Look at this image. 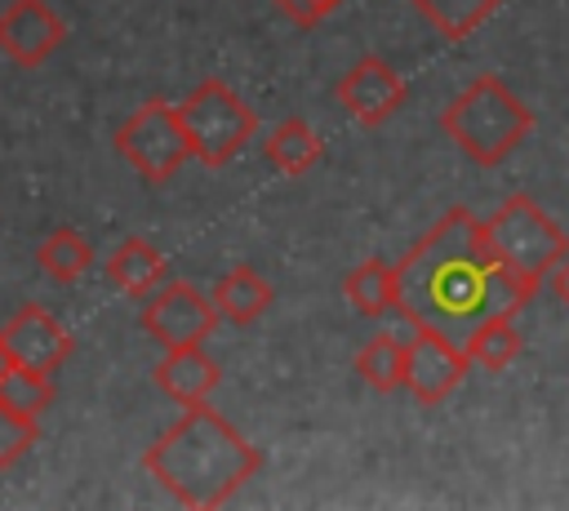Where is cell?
<instances>
[{
    "instance_id": "cell-1",
    "label": "cell",
    "mask_w": 569,
    "mask_h": 511,
    "mask_svg": "<svg viewBox=\"0 0 569 511\" xmlns=\"http://www.w3.org/2000/svg\"><path fill=\"white\" fill-rule=\"evenodd\" d=\"M396 284L400 315L413 329H436L453 338L458 347L489 315H516L533 302V289L498 262L485 222L467 204L445 209V218L422 231V240L396 262Z\"/></svg>"
},
{
    "instance_id": "cell-2",
    "label": "cell",
    "mask_w": 569,
    "mask_h": 511,
    "mask_svg": "<svg viewBox=\"0 0 569 511\" xmlns=\"http://www.w3.org/2000/svg\"><path fill=\"white\" fill-rule=\"evenodd\" d=\"M142 467L173 502L222 507L262 471V453L218 409H209V400H200L182 404V413L147 444Z\"/></svg>"
},
{
    "instance_id": "cell-3",
    "label": "cell",
    "mask_w": 569,
    "mask_h": 511,
    "mask_svg": "<svg viewBox=\"0 0 569 511\" xmlns=\"http://www.w3.org/2000/svg\"><path fill=\"white\" fill-rule=\"evenodd\" d=\"M440 129L467 160L493 169L533 133V111L502 76L485 71L440 111Z\"/></svg>"
},
{
    "instance_id": "cell-4",
    "label": "cell",
    "mask_w": 569,
    "mask_h": 511,
    "mask_svg": "<svg viewBox=\"0 0 569 511\" xmlns=\"http://www.w3.org/2000/svg\"><path fill=\"white\" fill-rule=\"evenodd\" d=\"M485 236L498 253V262L538 293V284L547 275L560 271V262L569 258V236L565 227L533 200V196H507L489 218H485Z\"/></svg>"
},
{
    "instance_id": "cell-5",
    "label": "cell",
    "mask_w": 569,
    "mask_h": 511,
    "mask_svg": "<svg viewBox=\"0 0 569 511\" xmlns=\"http://www.w3.org/2000/svg\"><path fill=\"white\" fill-rule=\"evenodd\" d=\"M178 116H182V129H187V142H191V160H200L209 169H222L227 160H236L258 138L253 107L222 76L196 80L178 98Z\"/></svg>"
},
{
    "instance_id": "cell-6",
    "label": "cell",
    "mask_w": 569,
    "mask_h": 511,
    "mask_svg": "<svg viewBox=\"0 0 569 511\" xmlns=\"http://www.w3.org/2000/svg\"><path fill=\"white\" fill-rule=\"evenodd\" d=\"M111 147H116V156H120L142 182H151V187L173 182V178L182 173V164L191 160V142H187L178 102H164V98H147L142 107H133V111L116 124Z\"/></svg>"
},
{
    "instance_id": "cell-7",
    "label": "cell",
    "mask_w": 569,
    "mask_h": 511,
    "mask_svg": "<svg viewBox=\"0 0 569 511\" xmlns=\"http://www.w3.org/2000/svg\"><path fill=\"white\" fill-rule=\"evenodd\" d=\"M142 333L156 342V347H196L204 342L213 329H218V307L209 293H200L196 284L187 280H169V284H156L147 298H142Z\"/></svg>"
},
{
    "instance_id": "cell-8",
    "label": "cell",
    "mask_w": 569,
    "mask_h": 511,
    "mask_svg": "<svg viewBox=\"0 0 569 511\" xmlns=\"http://www.w3.org/2000/svg\"><path fill=\"white\" fill-rule=\"evenodd\" d=\"M333 98H338V107H342L356 124L378 129V124H387V120L405 107L409 84H405V76H400L387 58L365 53V58H356V62L338 76Z\"/></svg>"
},
{
    "instance_id": "cell-9",
    "label": "cell",
    "mask_w": 569,
    "mask_h": 511,
    "mask_svg": "<svg viewBox=\"0 0 569 511\" xmlns=\"http://www.w3.org/2000/svg\"><path fill=\"white\" fill-rule=\"evenodd\" d=\"M67 40V18L49 0H9L0 9V53L13 67H44Z\"/></svg>"
},
{
    "instance_id": "cell-10",
    "label": "cell",
    "mask_w": 569,
    "mask_h": 511,
    "mask_svg": "<svg viewBox=\"0 0 569 511\" xmlns=\"http://www.w3.org/2000/svg\"><path fill=\"white\" fill-rule=\"evenodd\" d=\"M467 369H471V360H467V351L453 338H445L436 329H413L409 364H405V387H409V395L418 404H427V409L445 404L462 387Z\"/></svg>"
},
{
    "instance_id": "cell-11",
    "label": "cell",
    "mask_w": 569,
    "mask_h": 511,
    "mask_svg": "<svg viewBox=\"0 0 569 511\" xmlns=\"http://www.w3.org/2000/svg\"><path fill=\"white\" fill-rule=\"evenodd\" d=\"M0 338H4V347H9V355H13V364L44 369V373H53L58 364H67V355L76 351L71 329H67L53 311H44L40 302L18 307V311L9 315V324L0 329Z\"/></svg>"
},
{
    "instance_id": "cell-12",
    "label": "cell",
    "mask_w": 569,
    "mask_h": 511,
    "mask_svg": "<svg viewBox=\"0 0 569 511\" xmlns=\"http://www.w3.org/2000/svg\"><path fill=\"white\" fill-rule=\"evenodd\" d=\"M151 378H156V387H160L173 404H200V400H209V395L218 391L222 369H218V360L204 351V342H196V347H169V351L156 360Z\"/></svg>"
},
{
    "instance_id": "cell-13",
    "label": "cell",
    "mask_w": 569,
    "mask_h": 511,
    "mask_svg": "<svg viewBox=\"0 0 569 511\" xmlns=\"http://www.w3.org/2000/svg\"><path fill=\"white\" fill-rule=\"evenodd\" d=\"M107 280H111V289H120L124 298H147L156 284H164V253L151 244V240H142V236H124L111 253H107Z\"/></svg>"
},
{
    "instance_id": "cell-14",
    "label": "cell",
    "mask_w": 569,
    "mask_h": 511,
    "mask_svg": "<svg viewBox=\"0 0 569 511\" xmlns=\"http://www.w3.org/2000/svg\"><path fill=\"white\" fill-rule=\"evenodd\" d=\"M262 156L271 160L276 173L302 178V173H311V169L325 160V142H320V133H316L307 120L284 116V120L262 138Z\"/></svg>"
},
{
    "instance_id": "cell-15",
    "label": "cell",
    "mask_w": 569,
    "mask_h": 511,
    "mask_svg": "<svg viewBox=\"0 0 569 511\" xmlns=\"http://www.w3.org/2000/svg\"><path fill=\"white\" fill-rule=\"evenodd\" d=\"M213 307L227 324H253L267 315V307L276 302V289L258 275V267H231L218 284H213Z\"/></svg>"
},
{
    "instance_id": "cell-16",
    "label": "cell",
    "mask_w": 569,
    "mask_h": 511,
    "mask_svg": "<svg viewBox=\"0 0 569 511\" xmlns=\"http://www.w3.org/2000/svg\"><path fill=\"white\" fill-rule=\"evenodd\" d=\"M342 298L369 315V320H382L391 311H400V284H396V267L382 262V258H365L360 267H351L342 275Z\"/></svg>"
},
{
    "instance_id": "cell-17",
    "label": "cell",
    "mask_w": 569,
    "mask_h": 511,
    "mask_svg": "<svg viewBox=\"0 0 569 511\" xmlns=\"http://www.w3.org/2000/svg\"><path fill=\"white\" fill-rule=\"evenodd\" d=\"M405 364H409V342L396 333H373L360 351H356V373L365 387H373L378 395H391L405 387Z\"/></svg>"
},
{
    "instance_id": "cell-18",
    "label": "cell",
    "mask_w": 569,
    "mask_h": 511,
    "mask_svg": "<svg viewBox=\"0 0 569 511\" xmlns=\"http://www.w3.org/2000/svg\"><path fill=\"white\" fill-rule=\"evenodd\" d=\"M36 267L53 284H76L93 267V249L76 227H53L36 249Z\"/></svg>"
},
{
    "instance_id": "cell-19",
    "label": "cell",
    "mask_w": 569,
    "mask_h": 511,
    "mask_svg": "<svg viewBox=\"0 0 569 511\" xmlns=\"http://www.w3.org/2000/svg\"><path fill=\"white\" fill-rule=\"evenodd\" d=\"M418 9V18L445 36V40H467L471 31H480L507 0H409Z\"/></svg>"
},
{
    "instance_id": "cell-20",
    "label": "cell",
    "mask_w": 569,
    "mask_h": 511,
    "mask_svg": "<svg viewBox=\"0 0 569 511\" xmlns=\"http://www.w3.org/2000/svg\"><path fill=\"white\" fill-rule=\"evenodd\" d=\"M520 347H525V338H520V329H516V315H489V320L476 324V333L462 342L467 360L480 364V369H489V373H502V369L520 355Z\"/></svg>"
},
{
    "instance_id": "cell-21",
    "label": "cell",
    "mask_w": 569,
    "mask_h": 511,
    "mask_svg": "<svg viewBox=\"0 0 569 511\" xmlns=\"http://www.w3.org/2000/svg\"><path fill=\"white\" fill-rule=\"evenodd\" d=\"M53 400H58V387H53V373H44V369L13 364V369L0 378V404H9V409H18V413L40 418Z\"/></svg>"
},
{
    "instance_id": "cell-22",
    "label": "cell",
    "mask_w": 569,
    "mask_h": 511,
    "mask_svg": "<svg viewBox=\"0 0 569 511\" xmlns=\"http://www.w3.org/2000/svg\"><path fill=\"white\" fill-rule=\"evenodd\" d=\"M36 440H40V418L0 404V471L18 467V462L31 453Z\"/></svg>"
},
{
    "instance_id": "cell-23",
    "label": "cell",
    "mask_w": 569,
    "mask_h": 511,
    "mask_svg": "<svg viewBox=\"0 0 569 511\" xmlns=\"http://www.w3.org/2000/svg\"><path fill=\"white\" fill-rule=\"evenodd\" d=\"M271 4H276L293 27H302V31H307V27H320V22H325L342 0H271Z\"/></svg>"
},
{
    "instance_id": "cell-24",
    "label": "cell",
    "mask_w": 569,
    "mask_h": 511,
    "mask_svg": "<svg viewBox=\"0 0 569 511\" xmlns=\"http://www.w3.org/2000/svg\"><path fill=\"white\" fill-rule=\"evenodd\" d=\"M556 293L565 298V307H569V258L560 262V271H556Z\"/></svg>"
},
{
    "instance_id": "cell-25",
    "label": "cell",
    "mask_w": 569,
    "mask_h": 511,
    "mask_svg": "<svg viewBox=\"0 0 569 511\" xmlns=\"http://www.w3.org/2000/svg\"><path fill=\"white\" fill-rule=\"evenodd\" d=\"M13 369V355H9V347H4V338H0V378Z\"/></svg>"
}]
</instances>
